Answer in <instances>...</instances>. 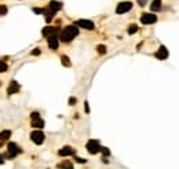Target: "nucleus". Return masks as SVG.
<instances>
[{
	"mask_svg": "<svg viewBox=\"0 0 179 169\" xmlns=\"http://www.w3.org/2000/svg\"><path fill=\"white\" fill-rule=\"evenodd\" d=\"M77 34H79V28L76 26V25H69V26H66L65 29L61 32L59 39H61V41H63V43H69V41H72Z\"/></svg>",
	"mask_w": 179,
	"mask_h": 169,
	"instance_id": "1",
	"label": "nucleus"
},
{
	"mask_svg": "<svg viewBox=\"0 0 179 169\" xmlns=\"http://www.w3.org/2000/svg\"><path fill=\"white\" fill-rule=\"evenodd\" d=\"M22 153V150L21 147L17 145V143H14V142H11V143H8V146H7V153H6L4 155H3V158H7V159H12V158H15L18 154H21Z\"/></svg>",
	"mask_w": 179,
	"mask_h": 169,
	"instance_id": "2",
	"label": "nucleus"
},
{
	"mask_svg": "<svg viewBox=\"0 0 179 169\" xmlns=\"http://www.w3.org/2000/svg\"><path fill=\"white\" fill-rule=\"evenodd\" d=\"M85 147H87V151L90 153V154H97V153H99L101 150H102V146L99 145V142H98V140H95V139L88 140Z\"/></svg>",
	"mask_w": 179,
	"mask_h": 169,
	"instance_id": "3",
	"label": "nucleus"
},
{
	"mask_svg": "<svg viewBox=\"0 0 179 169\" xmlns=\"http://www.w3.org/2000/svg\"><path fill=\"white\" fill-rule=\"evenodd\" d=\"M30 118H32V127L33 128H43L44 127V121L40 118V114L37 111H33L30 114Z\"/></svg>",
	"mask_w": 179,
	"mask_h": 169,
	"instance_id": "4",
	"label": "nucleus"
},
{
	"mask_svg": "<svg viewBox=\"0 0 179 169\" xmlns=\"http://www.w3.org/2000/svg\"><path fill=\"white\" fill-rule=\"evenodd\" d=\"M30 139L34 145H41L44 142V139H46V136H44V133L41 131H33L30 133Z\"/></svg>",
	"mask_w": 179,
	"mask_h": 169,
	"instance_id": "5",
	"label": "nucleus"
},
{
	"mask_svg": "<svg viewBox=\"0 0 179 169\" xmlns=\"http://www.w3.org/2000/svg\"><path fill=\"white\" fill-rule=\"evenodd\" d=\"M131 8H132V3H131V2H121V3L117 4L116 12H117V14H124V12L130 11Z\"/></svg>",
	"mask_w": 179,
	"mask_h": 169,
	"instance_id": "6",
	"label": "nucleus"
},
{
	"mask_svg": "<svg viewBox=\"0 0 179 169\" xmlns=\"http://www.w3.org/2000/svg\"><path fill=\"white\" fill-rule=\"evenodd\" d=\"M156 21H157V17H156L154 14H148V12H145V14H142V17H140V22H142L143 25L154 24Z\"/></svg>",
	"mask_w": 179,
	"mask_h": 169,
	"instance_id": "7",
	"label": "nucleus"
},
{
	"mask_svg": "<svg viewBox=\"0 0 179 169\" xmlns=\"http://www.w3.org/2000/svg\"><path fill=\"white\" fill-rule=\"evenodd\" d=\"M76 26H80L83 29H87V30H92L95 28L94 22L92 21H88V20H79L76 22Z\"/></svg>",
	"mask_w": 179,
	"mask_h": 169,
	"instance_id": "8",
	"label": "nucleus"
},
{
	"mask_svg": "<svg viewBox=\"0 0 179 169\" xmlns=\"http://www.w3.org/2000/svg\"><path fill=\"white\" fill-rule=\"evenodd\" d=\"M41 33H43L44 37H47L48 39L50 36H57V33H58V28H54V26H46L43 30H41Z\"/></svg>",
	"mask_w": 179,
	"mask_h": 169,
	"instance_id": "9",
	"label": "nucleus"
},
{
	"mask_svg": "<svg viewBox=\"0 0 179 169\" xmlns=\"http://www.w3.org/2000/svg\"><path fill=\"white\" fill-rule=\"evenodd\" d=\"M20 88H21V85L18 84L15 80H12V81L10 82V85H8V88H7V94L8 95L17 94V92H20Z\"/></svg>",
	"mask_w": 179,
	"mask_h": 169,
	"instance_id": "10",
	"label": "nucleus"
},
{
	"mask_svg": "<svg viewBox=\"0 0 179 169\" xmlns=\"http://www.w3.org/2000/svg\"><path fill=\"white\" fill-rule=\"evenodd\" d=\"M154 55H156V58H157V59L164 60V59L168 58V50L165 48L164 46H161V47H160V48L157 50V52H156Z\"/></svg>",
	"mask_w": 179,
	"mask_h": 169,
	"instance_id": "11",
	"label": "nucleus"
},
{
	"mask_svg": "<svg viewBox=\"0 0 179 169\" xmlns=\"http://www.w3.org/2000/svg\"><path fill=\"white\" fill-rule=\"evenodd\" d=\"M48 10H51L53 12H57V11H59L61 8H62V3L61 2H57V0H51V2L48 3Z\"/></svg>",
	"mask_w": 179,
	"mask_h": 169,
	"instance_id": "12",
	"label": "nucleus"
},
{
	"mask_svg": "<svg viewBox=\"0 0 179 169\" xmlns=\"http://www.w3.org/2000/svg\"><path fill=\"white\" fill-rule=\"evenodd\" d=\"M58 154L61 157H68V155H73L75 154V150H73L70 146H65V147H62L58 151Z\"/></svg>",
	"mask_w": 179,
	"mask_h": 169,
	"instance_id": "13",
	"label": "nucleus"
},
{
	"mask_svg": "<svg viewBox=\"0 0 179 169\" xmlns=\"http://www.w3.org/2000/svg\"><path fill=\"white\" fill-rule=\"evenodd\" d=\"M47 40H48V47H50L51 50H57V48H58V44H59L58 36H50Z\"/></svg>",
	"mask_w": 179,
	"mask_h": 169,
	"instance_id": "14",
	"label": "nucleus"
},
{
	"mask_svg": "<svg viewBox=\"0 0 179 169\" xmlns=\"http://www.w3.org/2000/svg\"><path fill=\"white\" fill-rule=\"evenodd\" d=\"M150 10L152 11H160L161 10V0H153L150 4Z\"/></svg>",
	"mask_w": 179,
	"mask_h": 169,
	"instance_id": "15",
	"label": "nucleus"
},
{
	"mask_svg": "<svg viewBox=\"0 0 179 169\" xmlns=\"http://www.w3.org/2000/svg\"><path fill=\"white\" fill-rule=\"evenodd\" d=\"M11 136V131H3V132H0V143L4 142V140H8Z\"/></svg>",
	"mask_w": 179,
	"mask_h": 169,
	"instance_id": "16",
	"label": "nucleus"
},
{
	"mask_svg": "<svg viewBox=\"0 0 179 169\" xmlns=\"http://www.w3.org/2000/svg\"><path fill=\"white\" fill-rule=\"evenodd\" d=\"M58 168L59 169H73V165H72V162H70V161L65 159V161L61 162V164L58 165Z\"/></svg>",
	"mask_w": 179,
	"mask_h": 169,
	"instance_id": "17",
	"label": "nucleus"
},
{
	"mask_svg": "<svg viewBox=\"0 0 179 169\" xmlns=\"http://www.w3.org/2000/svg\"><path fill=\"white\" fill-rule=\"evenodd\" d=\"M44 15H46V21L47 22H51V20H53L54 15H55V12H53L51 10L47 8V10H44Z\"/></svg>",
	"mask_w": 179,
	"mask_h": 169,
	"instance_id": "18",
	"label": "nucleus"
},
{
	"mask_svg": "<svg viewBox=\"0 0 179 169\" xmlns=\"http://www.w3.org/2000/svg\"><path fill=\"white\" fill-rule=\"evenodd\" d=\"M61 62H62L63 66H68V68L70 66V60H69V58H68L66 55H62V56H61Z\"/></svg>",
	"mask_w": 179,
	"mask_h": 169,
	"instance_id": "19",
	"label": "nucleus"
},
{
	"mask_svg": "<svg viewBox=\"0 0 179 169\" xmlns=\"http://www.w3.org/2000/svg\"><path fill=\"white\" fill-rule=\"evenodd\" d=\"M7 69H8L7 63H6L4 60H0V73H4V72H7Z\"/></svg>",
	"mask_w": 179,
	"mask_h": 169,
	"instance_id": "20",
	"label": "nucleus"
},
{
	"mask_svg": "<svg viewBox=\"0 0 179 169\" xmlns=\"http://www.w3.org/2000/svg\"><path fill=\"white\" fill-rule=\"evenodd\" d=\"M128 34H134V33H136L138 32V26L136 25H130V28H128Z\"/></svg>",
	"mask_w": 179,
	"mask_h": 169,
	"instance_id": "21",
	"label": "nucleus"
},
{
	"mask_svg": "<svg viewBox=\"0 0 179 169\" xmlns=\"http://www.w3.org/2000/svg\"><path fill=\"white\" fill-rule=\"evenodd\" d=\"M97 50H98V52H99V54H105V52H106V47L102 46V44H99V46L97 47Z\"/></svg>",
	"mask_w": 179,
	"mask_h": 169,
	"instance_id": "22",
	"label": "nucleus"
},
{
	"mask_svg": "<svg viewBox=\"0 0 179 169\" xmlns=\"http://www.w3.org/2000/svg\"><path fill=\"white\" fill-rule=\"evenodd\" d=\"M6 14H7V7L6 6H0V17H3Z\"/></svg>",
	"mask_w": 179,
	"mask_h": 169,
	"instance_id": "23",
	"label": "nucleus"
},
{
	"mask_svg": "<svg viewBox=\"0 0 179 169\" xmlns=\"http://www.w3.org/2000/svg\"><path fill=\"white\" fill-rule=\"evenodd\" d=\"M101 151H102V154H103L105 157H108V155H110V151H109V149H108V147H102Z\"/></svg>",
	"mask_w": 179,
	"mask_h": 169,
	"instance_id": "24",
	"label": "nucleus"
},
{
	"mask_svg": "<svg viewBox=\"0 0 179 169\" xmlns=\"http://www.w3.org/2000/svg\"><path fill=\"white\" fill-rule=\"evenodd\" d=\"M76 102H77V99H76V98H69V105L70 106H73V105H76Z\"/></svg>",
	"mask_w": 179,
	"mask_h": 169,
	"instance_id": "25",
	"label": "nucleus"
},
{
	"mask_svg": "<svg viewBox=\"0 0 179 169\" xmlns=\"http://www.w3.org/2000/svg\"><path fill=\"white\" fill-rule=\"evenodd\" d=\"M33 11L36 12V14H44V10H43V8H33Z\"/></svg>",
	"mask_w": 179,
	"mask_h": 169,
	"instance_id": "26",
	"label": "nucleus"
},
{
	"mask_svg": "<svg viewBox=\"0 0 179 169\" xmlns=\"http://www.w3.org/2000/svg\"><path fill=\"white\" fill-rule=\"evenodd\" d=\"M84 110H85V113H90V106H88V102H84Z\"/></svg>",
	"mask_w": 179,
	"mask_h": 169,
	"instance_id": "27",
	"label": "nucleus"
},
{
	"mask_svg": "<svg viewBox=\"0 0 179 169\" xmlns=\"http://www.w3.org/2000/svg\"><path fill=\"white\" fill-rule=\"evenodd\" d=\"M39 54H40V50L39 48H36V50L32 51V55H39Z\"/></svg>",
	"mask_w": 179,
	"mask_h": 169,
	"instance_id": "28",
	"label": "nucleus"
},
{
	"mask_svg": "<svg viewBox=\"0 0 179 169\" xmlns=\"http://www.w3.org/2000/svg\"><path fill=\"white\" fill-rule=\"evenodd\" d=\"M75 158H76V161L81 162V164H84V162H85V159H83V158H80V157H75Z\"/></svg>",
	"mask_w": 179,
	"mask_h": 169,
	"instance_id": "29",
	"label": "nucleus"
},
{
	"mask_svg": "<svg viewBox=\"0 0 179 169\" xmlns=\"http://www.w3.org/2000/svg\"><path fill=\"white\" fill-rule=\"evenodd\" d=\"M145 2H146V0H138L139 6H145Z\"/></svg>",
	"mask_w": 179,
	"mask_h": 169,
	"instance_id": "30",
	"label": "nucleus"
},
{
	"mask_svg": "<svg viewBox=\"0 0 179 169\" xmlns=\"http://www.w3.org/2000/svg\"><path fill=\"white\" fill-rule=\"evenodd\" d=\"M3 162H4V159H3V155L0 154V164H3Z\"/></svg>",
	"mask_w": 179,
	"mask_h": 169,
	"instance_id": "31",
	"label": "nucleus"
}]
</instances>
